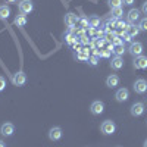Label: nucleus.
I'll return each mask as SVG.
<instances>
[{"label": "nucleus", "instance_id": "obj_9", "mask_svg": "<svg viewBox=\"0 0 147 147\" xmlns=\"http://www.w3.org/2000/svg\"><path fill=\"white\" fill-rule=\"evenodd\" d=\"M115 97H116V100H118L119 103L127 102V100L129 99V91H128V88H119V90L116 91Z\"/></svg>", "mask_w": 147, "mask_h": 147}, {"label": "nucleus", "instance_id": "obj_7", "mask_svg": "<svg viewBox=\"0 0 147 147\" xmlns=\"http://www.w3.org/2000/svg\"><path fill=\"white\" fill-rule=\"evenodd\" d=\"M27 81V77H25V74H24L22 71L13 74V77H12V82H13L15 85H18V87H21V85H24Z\"/></svg>", "mask_w": 147, "mask_h": 147}, {"label": "nucleus", "instance_id": "obj_4", "mask_svg": "<svg viewBox=\"0 0 147 147\" xmlns=\"http://www.w3.org/2000/svg\"><path fill=\"white\" fill-rule=\"evenodd\" d=\"M128 52L134 56V57H137V56H141L143 55V44L136 41V43H131L129 49H128Z\"/></svg>", "mask_w": 147, "mask_h": 147}, {"label": "nucleus", "instance_id": "obj_1", "mask_svg": "<svg viewBox=\"0 0 147 147\" xmlns=\"http://www.w3.org/2000/svg\"><path fill=\"white\" fill-rule=\"evenodd\" d=\"M100 131L105 134V136H112L116 131V125L113 121H105L103 124L100 125Z\"/></svg>", "mask_w": 147, "mask_h": 147}, {"label": "nucleus", "instance_id": "obj_37", "mask_svg": "<svg viewBox=\"0 0 147 147\" xmlns=\"http://www.w3.org/2000/svg\"><path fill=\"white\" fill-rule=\"evenodd\" d=\"M143 147H147V140L144 141V146H143Z\"/></svg>", "mask_w": 147, "mask_h": 147}, {"label": "nucleus", "instance_id": "obj_26", "mask_svg": "<svg viewBox=\"0 0 147 147\" xmlns=\"http://www.w3.org/2000/svg\"><path fill=\"white\" fill-rule=\"evenodd\" d=\"M5 88H6V81L3 77H0V91H3Z\"/></svg>", "mask_w": 147, "mask_h": 147}, {"label": "nucleus", "instance_id": "obj_18", "mask_svg": "<svg viewBox=\"0 0 147 147\" xmlns=\"http://www.w3.org/2000/svg\"><path fill=\"white\" fill-rule=\"evenodd\" d=\"M131 38L132 37H136V35H138V32H140V28L138 27H134V25H131V27H127V31H125Z\"/></svg>", "mask_w": 147, "mask_h": 147}, {"label": "nucleus", "instance_id": "obj_15", "mask_svg": "<svg viewBox=\"0 0 147 147\" xmlns=\"http://www.w3.org/2000/svg\"><path fill=\"white\" fill-rule=\"evenodd\" d=\"M78 18H77V15H74V13H68V15H65V24L68 27H74V25H77L78 24Z\"/></svg>", "mask_w": 147, "mask_h": 147}, {"label": "nucleus", "instance_id": "obj_5", "mask_svg": "<svg viewBox=\"0 0 147 147\" xmlns=\"http://www.w3.org/2000/svg\"><path fill=\"white\" fill-rule=\"evenodd\" d=\"M90 110H91L93 115H102V113L105 112V105H103V102H100V100L93 102L91 106H90Z\"/></svg>", "mask_w": 147, "mask_h": 147}, {"label": "nucleus", "instance_id": "obj_31", "mask_svg": "<svg viewBox=\"0 0 147 147\" xmlns=\"http://www.w3.org/2000/svg\"><path fill=\"white\" fill-rule=\"evenodd\" d=\"M122 2H124V5H127V6H131L136 0H122Z\"/></svg>", "mask_w": 147, "mask_h": 147}, {"label": "nucleus", "instance_id": "obj_20", "mask_svg": "<svg viewBox=\"0 0 147 147\" xmlns=\"http://www.w3.org/2000/svg\"><path fill=\"white\" fill-rule=\"evenodd\" d=\"M125 50H127V49L124 47V44H118V46H113V53H115L116 56H122Z\"/></svg>", "mask_w": 147, "mask_h": 147}, {"label": "nucleus", "instance_id": "obj_28", "mask_svg": "<svg viewBox=\"0 0 147 147\" xmlns=\"http://www.w3.org/2000/svg\"><path fill=\"white\" fill-rule=\"evenodd\" d=\"M118 44H124L122 40H121V37H115L113 38V46H118Z\"/></svg>", "mask_w": 147, "mask_h": 147}, {"label": "nucleus", "instance_id": "obj_22", "mask_svg": "<svg viewBox=\"0 0 147 147\" xmlns=\"http://www.w3.org/2000/svg\"><path fill=\"white\" fill-rule=\"evenodd\" d=\"M88 22H90V27L96 28V27H99V24H100V19H99V16H91V18L88 19Z\"/></svg>", "mask_w": 147, "mask_h": 147}, {"label": "nucleus", "instance_id": "obj_23", "mask_svg": "<svg viewBox=\"0 0 147 147\" xmlns=\"http://www.w3.org/2000/svg\"><path fill=\"white\" fill-rule=\"evenodd\" d=\"M138 28H140V31H147V16H146V18H143V19L140 21Z\"/></svg>", "mask_w": 147, "mask_h": 147}, {"label": "nucleus", "instance_id": "obj_33", "mask_svg": "<svg viewBox=\"0 0 147 147\" xmlns=\"http://www.w3.org/2000/svg\"><path fill=\"white\" fill-rule=\"evenodd\" d=\"M66 41H68L69 44H72V43H74V37H72V35H66Z\"/></svg>", "mask_w": 147, "mask_h": 147}, {"label": "nucleus", "instance_id": "obj_32", "mask_svg": "<svg viewBox=\"0 0 147 147\" xmlns=\"http://www.w3.org/2000/svg\"><path fill=\"white\" fill-rule=\"evenodd\" d=\"M78 59H81V60H88V55H78Z\"/></svg>", "mask_w": 147, "mask_h": 147}, {"label": "nucleus", "instance_id": "obj_25", "mask_svg": "<svg viewBox=\"0 0 147 147\" xmlns=\"http://www.w3.org/2000/svg\"><path fill=\"white\" fill-rule=\"evenodd\" d=\"M80 24L84 27V28H87V27H90V22H88V19L87 18H81L80 19Z\"/></svg>", "mask_w": 147, "mask_h": 147}, {"label": "nucleus", "instance_id": "obj_6", "mask_svg": "<svg viewBox=\"0 0 147 147\" xmlns=\"http://www.w3.org/2000/svg\"><path fill=\"white\" fill-rule=\"evenodd\" d=\"M13 131H15V127H13V124H10V122H5V124L0 127V134L5 137H10L12 134H13Z\"/></svg>", "mask_w": 147, "mask_h": 147}, {"label": "nucleus", "instance_id": "obj_24", "mask_svg": "<svg viewBox=\"0 0 147 147\" xmlns=\"http://www.w3.org/2000/svg\"><path fill=\"white\" fill-rule=\"evenodd\" d=\"M99 55H100L102 57H109V56H110V52L107 50V49H102V50L99 52Z\"/></svg>", "mask_w": 147, "mask_h": 147}, {"label": "nucleus", "instance_id": "obj_2", "mask_svg": "<svg viewBox=\"0 0 147 147\" xmlns=\"http://www.w3.org/2000/svg\"><path fill=\"white\" fill-rule=\"evenodd\" d=\"M18 7H19V12H21V13H24V15L31 13V12L34 10V5H32L31 0H21Z\"/></svg>", "mask_w": 147, "mask_h": 147}, {"label": "nucleus", "instance_id": "obj_8", "mask_svg": "<svg viewBox=\"0 0 147 147\" xmlns=\"http://www.w3.org/2000/svg\"><path fill=\"white\" fill-rule=\"evenodd\" d=\"M134 68L136 69H147V56H137L134 59Z\"/></svg>", "mask_w": 147, "mask_h": 147}, {"label": "nucleus", "instance_id": "obj_3", "mask_svg": "<svg viewBox=\"0 0 147 147\" xmlns=\"http://www.w3.org/2000/svg\"><path fill=\"white\" fill-rule=\"evenodd\" d=\"M134 91L137 94H144L147 91V81L143 78L136 80V82H134Z\"/></svg>", "mask_w": 147, "mask_h": 147}, {"label": "nucleus", "instance_id": "obj_16", "mask_svg": "<svg viewBox=\"0 0 147 147\" xmlns=\"http://www.w3.org/2000/svg\"><path fill=\"white\" fill-rule=\"evenodd\" d=\"M9 16H10V7L6 6V5H2L0 6V19L6 21Z\"/></svg>", "mask_w": 147, "mask_h": 147}, {"label": "nucleus", "instance_id": "obj_21", "mask_svg": "<svg viewBox=\"0 0 147 147\" xmlns=\"http://www.w3.org/2000/svg\"><path fill=\"white\" fill-rule=\"evenodd\" d=\"M107 3L112 9H115V7H121L124 2H122V0H107Z\"/></svg>", "mask_w": 147, "mask_h": 147}, {"label": "nucleus", "instance_id": "obj_29", "mask_svg": "<svg viewBox=\"0 0 147 147\" xmlns=\"http://www.w3.org/2000/svg\"><path fill=\"white\" fill-rule=\"evenodd\" d=\"M118 27H119V28H125V30H127V24H125V22H122V21H118Z\"/></svg>", "mask_w": 147, "mask_h": 147}, {"label": "nucleus", "instance_id": "obj_35", "mask_svg": "<svg viewBox=\"0 0 147 147\" xmlns=\"http://www.w3.org/2000/svg\"><path fill=\"white\" fill-rule=\"evenodd\" d=\"M5 2H6V3H15L16 0H5Z\"/></svg>", "mask_w": 147, "mask_h": 147}, {"label": "nucleus", "instance_id": "obj_36", "mask_svg": "<svg viewBox=\"0 0 147 147\" xmlns=\"http://www.w3.org/2000/svg\"><path fill=\"white\" fill-rule=\"evenodd\" d=\"M0 147H6V144H5V143H3L2 140H0Z\"/></svg>", "mask_w": 147, "mask_h": 147}, {"label": "nucleus", "instance_id": "obj_19", "mask_svg": "<svg viewBox=\"0 0 147 147\" xmlns=\"http://www.w3.org/2000/svg\"><path fill=\"white\" fill-rule=\"evenodd\" d=\"M112 18L113 19H121L122 18V15H124V10H122V7H115V9H112Z\"/></svg>", "mask_w": 147, "mask_h": 147}, {"label": "nucleus", "instance_id": "obj_11", "mask_svg": "<svg viewBox=\"0 0 147 147\" xmlns=\"http://www.w3.org/2000/svg\"><path fill=\"white\" fill-rule=\"evenodd\" d=\"M49 138H50L52 141H57L62 138V129H60L59 127H53L50 128V131H49Z\"/></svg>", "mask_w": 147, "mask_h": 147}, {"label": "nucleus", "instance_id": "obj_12", "mask_svg": "<svg viewBox=\"0 0 147 147\" xmlns=\"http://www.w3.org/2000/svg\"><path fill=\"white\" fill-rule=\"evenodd\" d=\"M127 19H128L129 24H136L140 19V10L138 9H131L127 13Z\"/></svg>", "mask_w": 147, "mask_h": 147}, {"label": "nucleus", "instance_id": "obj_17", "mask_svg": "<svg viewBox=\"0 0 147 147\" xmlns=\"http://www.w3.org/2000/svg\"><path fill=\"white\" fill-rule=\"evenodd\" d=\"M13 22H15V25H18V27H25L27 25V16L24 13H19V15L15 16Z\"/></svg>", "mask_w": 147, "mask_h": 147}, {"label": "nucleus", "instance_id": "obj_10", "mask_svg": "<svg viewBox=\"0 0 147 147\" xmlns=\"http://www.w3.org/2000/svg\"><path fill=\"white\" fill-rule=\"evenodd\" d=\"M131 115L132 116H141L143 113H144V105L141 103V102H137V103H134L132 106H131Z\"/></svg>", "mask_w": 147, "mask_h": 147}, {"label": "nucleus", "instance_id": "obj_14", "mask_svg": "<svg viewBox=\"0 0 147 147\" xmlns=\"http://www.w3.org/2000/svg\"><path fill=\"white\" fill-rule=\"evenodd\" d=\"M118 84H119V77L116 75V74H112V75H109L106 78V85L109 88H115Z\"/></svg>", "mask_w": 147, "mask_h": 147}, {"label": "nucleus", "instance_id": "obj_34", "mask_svg": "<svg viewBox=\"0 0 147 147\" xmlns=\"http://www.w3.org/2000/svg\"><path fill=\"white\" fill-rule=\"evenodd\" d=\"M97 46H99V47H103V46H105V41H103V40H99V41H97Z\"/></svg>", "mask_w": 147, "mask_h": 147}, {"label": "nucleus", "instance_id": "obj_13", "mask_svg": "<svg viewBox=\"0 0 147 147\" xmlns=\"http://www.w3.org/2000/svg\"><path fill=\"white\" fill-rule=\"evenodd\" d=\"M110 68L115 69V71H119L124 68V59H122L121 56H115L112 59V62H110Z\"/></svg>", "mask_w": 147, "mask_h": 147}, {"label": "nucleus", "instance_id": "obj_27", "mask_svg": "<svg viewBox=\"0 0 147 147\" xmlns=\"http://www.w3.org/2000/svg\"><path fill=\"white\" fill-rule=\"evenodd\" d=\"M97 60H99V57H97V56H91V57H90V65L96 66V65H97Z\"/></svg>", "mask_w": 147, "mask_h": 147}, {"label": "nucleus", "instance_id": "obj_30", "mask_svg": "<svg viewBox=\"0 0 147 147\" xmlns=\"http://www.w3.org/2000/svg\"><path fill=\"white\" fill-rule=\"evenodd\" d=\"M141 10H143V12H144V13L147 15V0H146V2L143 3V6H141Z\"/></svg>", "mask_w": 147, "mask_h": 147}]
</instances>
